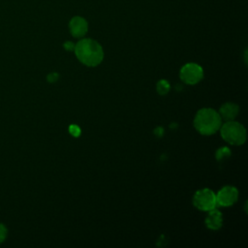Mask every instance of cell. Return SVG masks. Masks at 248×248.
<instances>
[{"instance_id": "cell-1", "label": "cell", "mask_w": 248, "mask_h": 248, "mask_svg": "<svg viewBox=\"0 0 248 248\" xmlns=\"http://www.w3.org/2000/svg\"><path fill=\"white\" fill-rule=\"evenodd\" d=\"M74 51L78 60L87 67H96L104 59L102 46L93 39L79 40L75 45Z\"/></svg>"}, {"instance_id": "cell-2", "label": "cell", "mask_w": 248, "mask_h": 248, "mask_svg": "<svg viewBox=\"0 0 248 248\" xmlns=\"http://www.w3.org/2000/svg\"><path fill=\"white\" fill-rule=\"evenodd\" d=\"M222 125V118L218 111L211 108H203L197 111L194 117L195 129L203 136L215 134Z\"/></svg>"}, {"instance_id": "cell-3", "label": "cell", "mask_w": 248, "mask_h": 248, "mask_svg": "<svg viewBox=\"0 0 248 248\" xmlns=\"http://www.w3.org/2000/svg\"><path fill=\"white\" fill-rule=\"evenodd\" d=\"M222 139L232 145H241L246 140L245 127L234 120L226 121L220 127Z\"/></svg>"}, {"instance_id": "cell-4", "label": "cell", "mask_w": 248, "mask_h": 248, "mask_svg": "<svg viewBox=\"0 0 248 248\" xmlns=\"http://www.w3.org/2000/svg\"><path fill=\"white\" fill-rule=\"evenodd\" d=\"M193 204L199 210L208 212L217 207L216 194L208 188L200 189L194 194Z\"/></svg>"}, {"instance_id": "cell-5", "label": "cell", "mask_w": 248, "mask_h": 248, "mask_svg": "<svg viewBox=\"0 0 248 248\" xmlns=\"http://www.w3.org/2000/svg\"><path fill=\"white\" fill-rule=\"evenodd\" d=\"M179 78L185 84L195 85L203 78V69L197 63H187L179 71Z\"/></svg>"}, {"instance_id": "cell-6", "label": "cell", "mask_w": 248, "mask_h": 248, "mask_svg": "<svg viewBox=\"0 0 248 248\" xmlns=\"http://www.w3.org/2000/svg\"><path fill=\"white\" fill-rule=\"evenodd\" d=\"M238 190L232 185L222 187L216 194L217 206H231L237 202Z\"/></svg>"}, {"instance_id": "cell-7", "label": "cell", "mask_w": 248, "mask_h": 248, "mask_svg": "<svg viewBox=\"0 0 248 248\" xmlns=\"http://www.w3.org/2000/svg\"><path fill=\"white\" fill-rule=\"evenodd\" d=\"M69 29L73 37L82 38L88 31V23L84 17L77 16L70 20Z\"/></svg>"}, {"instance_id": "cell-8", "label": "cell", "mask_w": 248, "mask_h": 248, "mask_svg": "<svg viewBox=\"0 0 248 248\" xmlns=\"http://www.w3.org/2000/svg\"><path fill=\"white\" fill-rule=\"evenodd\" d=\"M205 226L207 229L212 231L219 230L223 225V215L220 210L217 208L211 209L208 211V214L204 220Z\"/></svg>"}, {"instance_id": "cell-9", "label": "cell", "mask_w": 248, "mask_h": 248, "mask_svg": "<svg viewBox=\"0 0 248 248\" xmlns=\"http://www.w3.org/2000/svg\"><path fill=\"white\" fill-rule=\"evenodd\" d=\"M239 112V107L234 104V103H231V102H227L225 104H223L220 108H219V115L221 116L222 119L226 120V121H230V120H233L236 115Z\"/></svg>"}, {"instance_id": "cell-10", "label": "cell", "mask_w": 248, "mask_h": 248, "mask_svg": "<svg viewBox=\"0 0 248 248\" xmlns=\"http://www.w3.org/2000/svg\"><path fill=\"white\" fill-rule=\"evenodd\" d=\"M170 89V84L168 80L166 79H160L158 82H157V85H156V90L158 92V94L160 95H166L169 93Z\"/></svg>"}, {"instance_id": "cell-11", "label": "cell", "mask_w": 248, "mask_h": 248, "mask_svg": "<svg viewBox=\"0 0 248 248\" xmlns=\"http://www.w3.org/2000/svg\"><path fill=\"white\" fill-rule=\"evenodd\" d=\"M232 152H231V149L226 147V146H222L220 148H218L216 150V153H215V158L217 161L221 162L223 160H226L227 158H229L231 156Z\"/></svg>"}, {"instance_id": "cell-12", "label": "cell", "mask_w": 248, "mask_h": 248, "mask_svg": "<svg viewBox=\"0 0 248 248\" xmlns=\"http://www.w3.org/2000/svg\"><path fill=\"white\" fill-rule=\"evenodd\" d=\"M7 234H8L7 228L3 224H0V243H2L6 239Z\"/></svg>"}, {"instance_id": "cell-13", "label": "cell", "mask_w": 248, "mask_h": 248, "mask_svg": "<svg viewBox=\"0 0 248 248\" xmlns=\"http://www.w3.org/2000/svg\"><path fill=\"white\" fill-rule=\"evenodd\" d=\"M58 78H59V75L57 73H50L46 77V79L48 82H55L58 80Z\"/></svg>"}, {"instance_id": "cell-14", "label": "cell", "mask_w": 248, "mask_h": 248, "mask_svg": "<svg viewBox=\"0 0 248 248\" xmlns=\"http://www.w3.org/2000/svg\"><path fill=\"white\" fill-rule=\"evenodd\" d=\"M69 130H70V133H71L72 135H74L75 137L78 136L79 133H80L79 128H78V126H76V125H72V126L69 128Z\"/></svg>"}, {"instance_id": "cell-15", "label": "cell", "mask_w": 248, "mask_h": 248, "mask_svg": "<svg viewBox=\"0 0 248 248\" xmlns=\"http://www.w3.org/2000/svg\"><path fill=\"white\" fill-rule=\"evenodd\" d=\"M63 46H64V48H65L66 50H68V51H72V50L75 49V44H73V43L70 42V41L65 42L64 45H63Z\"/></svg>"}, {"instance_id": "cell-16", "label": "cell", "mask_w": 248, "mask_h": 248, "mask_svg": "<svg viewBox=\"0 0 248 248\" xmlns=\"http://www.w3.org/2000/svg\"><path fill=\"white\" fill-rule=\"evenodd\" d=\"M154 134L158 137H162L164 135V129L162 127H157L155 130H154Z\"/></svg>"}]
</instances>
